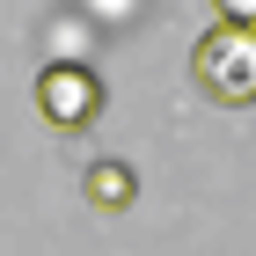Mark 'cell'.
<instances>
[{
  "instance_id": "3957f363",
  "label": "cell",
  "mask_w": 256,
  "mask_h": 256,
  "mask_svg": "<svg viewBox=\"0 0 256 256\" xmlns=\"http://www.w3.org/2000/svg\"><path fill=\"white\" fill-rule=\"evenodd\" d=\"M80 198H88L96 212H124V205L139 198V176H132V161H118V154L88 161V176H80Z\"/></svg>"
},
{
  "instance_id": "277c9868",
  "label": "cell",
  "mask_w": 256,
  "mask_h": 256,
  "mask_svg": "<svg viewBox=\"0 0 256 256\" xmlns=\"http://www.w3.org/2000/svg\"><path fill=\"white\" fill-rule=\"evenodd\" d=\"M212 15H220V22H249V30H256V0H212Z\"/></svg>"
},
{
  "instance_id": "7a4b0ae2",
  "label": "cell",
  "mask_w": 256,
  "mask_h": 256,
  "mask_svg": "<svg viewBox=\"0 0 256 256\" xmlns=\"http://www.w3.org/2000/svg\"><path fill=\"white\" fill-rule=\"evenodd\" d=\"M37 118L52 132H88L102 118V80L88 66H74V59H52L37 74Z\"/></svg>"
},
{
  "instance_id": "6da1fadb",
  "label": "cell",
  "mask_w": 256,
  "mask_h": 256,
  "mask_svg": "<svg viewBox=\"0 0 256 256\" xmlns=\"http://www.w3.org/2000/svg\"><path fill=\"white\" fill-rule=\"evenodd\" d=\"M190 80L220 110H249L256 102V30L249 22H212L190 44Z\"/></svg>"
}]
</instances>
